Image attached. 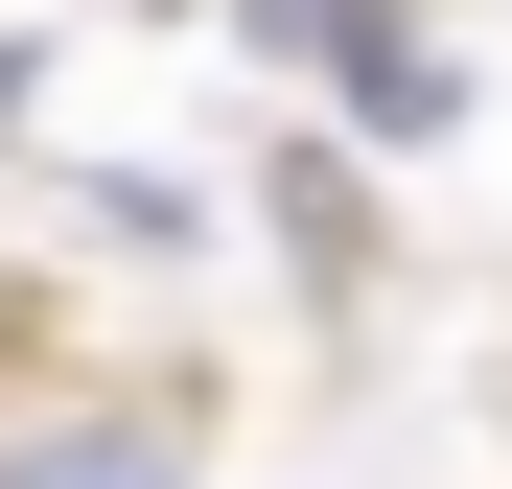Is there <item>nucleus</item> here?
<instances>
[{
	"mask_svg": "<svg viewBox=\"0 0 512 489\" xmlns=\"http://www.w3.org/2000/svg\"><path fill=\"white\" fill-rule=\"evenodd\" d=\"M233 24H256V47H326L373 140H419V117H443V47H419V24H373V0H233Z\"/></svg>",
	"mask_w": 512,
	"mask_h": 489,
	"instance_id": "nucleus-1",
	"label": "nucleus"
},
{
	"mask_svg": "<svg viewBox=\"0 0 512 489\" xmlns=\"http://www.w3.org/2000/svg\"><path fill=\"white\" fill-rule=\"evenodd\" d=\"M0 489H187V443L163 420H47V443H0Z\"/></svg>",
	"mask_w": 512,
	"mask_h": 489,
	"instance_id": "nucleus-2",
	"label": "nucleus"
}]
</instances>
